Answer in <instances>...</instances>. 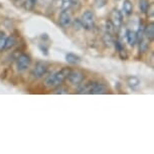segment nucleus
<instances>
[{"label":"nucleus","instance_id":"nucleus-1","mask_svg":"<svg viewBox=\"0 0 154 154\" xmlns=\"http://www.w3.org/2000/svg\"><path fill=\"white\" fill-rule=\"evenodd\" d=\"M69 68H63L60 71H57L51 75H48L45 81V85L48 88H56L57 86H60L63 83V81L68 79V75L69 72Z\"/></svg>","mask_w":154,"mask_h":154},{"label":"nucleus","instance_id":"nucleus-2","mask_svg":"<svg viewBox=\"0 0 154 154\" xmlns=\"http://www.w3.org/2000/svg\"><path fill=\"white\" fill-rule=\"evenodd\" d=\"M81 22H82V25L84 28H86V29H88V30L92 29L95 25V15H94V13H93V11L86 10L82 15Z\"/></svg>","mask_w":154,"mask_h":154},{"label":"nucleus","instance_id":"nucleus-3","mask_svg":"<svg viewBox=\"0 0 154 154\" xmlns=\"http://www.w3.org/2000/svg\"><path fill=\"white\" fill-rule=\"evenodd\" d=\"M31 63V60L29 56H27L26 54H22L16 59L15 65H16V69L17 71L19 72H24L29 68Z\"/></svg>","mask_w":154,"mask_h":154},{"label":"nucleus","instance_id":"nucleus-4","mask_svg":"<svg viewBox=\"0 0 154 154\" xmlns=\"http://www.w3.org/2000/svg\"><path fill=\"white\" fill-rule=\"evenodd\" d=\"M68 79L72 85H79L84 80V74L80 71H69Z\"/></svg>","mask_w":154,"mask_h":154},{"label":"nucleus","instance_id":"nucleus-5","mask_svg":"<svg viewBox=\"0 0 154 154\" xmlns=\"http://www.w3.org/2000/svg\"><path fill=\"white\" fill-rule=\"evenodd\" d=\"M46 71H48V66H46L45 63H37L32 71V75L36 79H38V78H42L46 74Z\"/></svg>","mask_w":154,"mask_h":154},{"label":"nucleus","instance_id":"nucleus-6","mask_svg":"<svg viewBox=\"0 0 154 154\" xmlns=\"http://www.w3.org/2000/svg\"><path fill=\"white\" fill-rule=\"evenodd\" d=\"M111 21L116 28H120L123 22V16L118 9H114L111 13Z\"/></svg>","mask_w":154,"mask_h":154},{"label":"nucleus","instance_id":"nucleus-7","mask_svg":"<svg viewBox=\"0 0 154 154\" xmlns=\"http://www.w3.org/2000/svg\"><path fill=\"white\" fill-rule=\"evenodd\" d=\"M60 23L63 27H68L72 23V15L69 10H63L60 15Z\"/></svg>","mask_w":154,"mask_h":154},{"label":"nucleus","instance_id":"nucleus-8","mask_svg":"<svg viewBox=\"0 0 154 154\" xmlns=\"http://www.w3.org/2000/svg\"><path fill=\"white\" fill-rule=\"evenodd\" d=\"M97 84V82H88L86 84H83L82 86L79 88V93L80 94H91L92 90L94 89L95 85Z\"/></svg>","mask_w":154,"mask_h":154},{"label":"nucleus","instance_id":"nucleus-9","mask_svg":"<svg viewBox=\"0 0 154 154\" xmlns=\"http://www.w3.org/2000/svg\"><path fill=\"white\" fill-rule=\"evenodd\" d=\"M126 39H127V42L129 43L130 45L134 46L138 42L137 33L133 30H127L126 31Z\"/></svg>","mask_w":154,"mask_h":154},{"label":"nucleus","instance_id":"nucleus-10","mask_svg":"<svg viewBox=\"0 0 154 154\" xmlns=\"http://www.w3.org/2000/svg\"><path fill=\"white\" fill-rule=\"evenodd\" d=\"M143 32H144L145 37H146L149 42L153 40V38H154V24L153 23H149V24L145 27Z\"/></svg>","mask_w":154,"mask_h":154},{"label":"nucleus","instance_id":"nucleus-11","mask_svg":"<svg viewBox=\"0 0 154 154\" xmlns=\"http://www.w3.org/2000/svg\"><path fill=\"white\" fill-rule=\"evenodd\" d=\"M107 87L104 85V84H101V83H97L94 87V89L92 90L91 94H94V95H102V94H105L107 93Z\"/></svg>","mask_w":154,"mask_h":154},{"label":"nucleus","instance_id":"nucleus-12","mask_svg":"<svg viewBox=\"0 0 154 154\" xmlns=\"http://www.w3.org/2000/svg\"><path fill=\"white\" fill-rule=\"evenodd\" d=\"M66 60L69 63H71V65H75V63H79L81 60H80V57H78L77 54L69 53L66 56Z\"/></svg>","mask_w":154,"mask_h":154},{"label":"nucleus","instance_id":"nucleus-13","mask_svg":"<svg viewBox=\"0 0 154 154\" xmlns=\"http://www.w3.org/2000/svg\"><path fill=\"white\" fill-rule=\"evenodd\" d=\"M123 10L125 14L127 15H130L133 12V4L130 0H125L124 3H123Z\"/></svg>","mask_w":154,"mask_h":154},{"label":"nucleus","instance_id":"nucleus-14","mask_svg":"<svg viewBox=\"0 0 154 154\" xmlns=\"http://www.w3.org/2000/svg\"><path fill=\"white\" fill-rule=\"evenodd\" d=\"M115 26L113 24V22L111 20H107L105 22V30H106V33H109V34H114L115 32Z\"/></svg>","mask_w":154,"mask_h":154},{"label":"nucleus","instance_id":"nucleus-15","mask_svg":"<svg viewBox=\"0 0 154 154\" xmlns=\"http://www.w3.org/2000/svg\"><path fill=\"white\" fill-rule=\"evenodd\" d=\"M139 8L142 13H146L149 9V2L148 0H139Z\"/></svg>","mask_w":154,"mask_h":154},{"label":"nucleus","instance_id":"nucleus-16","mask_svg":"<svg viewBox=\"0 0 154 154\" xmlns=\"http://www.w3.org/2000/svg\"><path fill=\"white\" fill-rule=\"evenodd\" d=\"M127 83H128V85L131 87V88H136V87H138L139 85H140V81H139V79L137 77L128 78Z\"/></svg>","mask_w":154,"mask_h":154},{"label":"nucleus","instance_id":"nucleus-17","mask_svg":"<svg viewBox=\"0 0 154 154\" xmlns=\"http://www.w3.org/2000/svg\"><path fill=\"white\" fill-rule=\"evenodd\" d=\"M139 42H140V51L142 53H145L148 48V45H149V40H148L146 37L145 38H141L139 39Z\"/></svg>","mask_w":154,"mask_h":154},{"label":"nucleus","instance_id":"nucleus-18","mask_svg":"<svg viewBox=\"0 0 154 154\" xmlns=\"http://www.w3.org/2000/svg\"><path fill=\"white\" fill-rule=\"evenodd\" d=\"M104 42H105L108 46L112 45L113 43H114V39H113V35H112V34L106 33L105 36H104Z\"/></svg>","mask_w":154,"mask_h":154},{"label":"nucleus","instance_id":"nucleus-19","mask_svg":"<svg viewBox=\"0 0 154 154\" xmlns=\"http://www.w3.org/2000/svg\"><path fill=\"white\" fill-rule=\"evenodd\" d=\"M62 1H63V3H62L63 10H69V8L72 6V4H74L72 0H62Z\"/></svg>","mask_w":154,"mask_h":154},{"label":"nucleus","instance_id":"nucleus-20","mask_svg":"<svg viewBox=\"0 0 154 154\" xmlns=\"http://www.w3.org/2000/svg\"><path fill=\"white\" fill-rule=\"evenodd\" d=\"M14 43H15V38L13 36L8 37V38H6V42H5V48H11L14 45Z\"/></svg>","mask_w":154,"mask_h":154},{"label":"nucleus","instance_id":"nucleus-21","mask_svg":"<svg viewBox=\"0 0 154 154\" xmlns=\"http://www.w3.org/2000/svg\"><path fill=\"white\" fill-rule=\"evenodd\" d=\"M59 87V86H57ZM69 93V90L66 88H63V87H59V88H57L56 90L54 91V94H68Z\"/></svg>","mask_w":154,"mask_h":154},{"label":"nucleus","instance_id":"nucleus-22","mask_svg":"<svg viewBox=\"0 0 154 154\" xmlns=\"http://www.w3.org/2000/svg\"><path fill=\"white\" fill-rule=\"evenodd\" d=\"M5 42H6V37L4 36V33H1L0 34V51L5 48Z\"/></svg>","mask_w":154,"mask_h":154},{"label":"nucleus","instance_id":"nucleus-23","mask_svg":"<svg viewBox=\"0 0 154 154\" xmlns=\"http://www.w3.org/2000/svg\"><path fill=\"white\" fill-rule=\"evenodd\" d=\"M117 1H119V0H117Z\"/></svg>","mask_w":154,"mask_h":154}]
</instances>
